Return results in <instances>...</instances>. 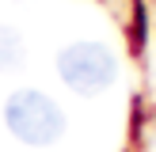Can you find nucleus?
Masks as SVG:
<instances>
[{"mask_svg": "<svg viewBox=\"0 0 156 152\" xmlns=\"http://www.w3.org/2000/svg\"><path fill=\"white\" fill-rule=\"evenodd\" d=\"M4 126L15 141L30 144V148H46V144H53L65 133V110L46 91L19 88L4 103Z\"/></svg>", "mask_w": 156, "mask_h": 152, "instance_id": "1", "label": "nucleus"}, {"mask_svg": "<svg viewBox=\"0 0 156 152\" xmlns=\"http://www.w3.org/2000/svg\"><path fill=\"white\" fill-rule=\"evenodd\" d=\"M57 76L76 95H99L114 84L118 61L103 42H73L57 53Z\"/></svg>", "mask_w": 156, "mask_h": 152, "instance_id": "2", "label": "nucleus"}, {"mask_svg": "<svg viewBox=\"0 0 156 152\" xmlns=\"http://www.w3.org/2000/svg\"><path fill=\"white\" fill-rule=\"evenodd\" d=\"M27 57V46H23L19 30L15 27H0V72H15Z\"/></svg>", "mask_w": 156, "mask_h": 152, "instance_id": "3", "label": "nucleus"}]
</instances>
